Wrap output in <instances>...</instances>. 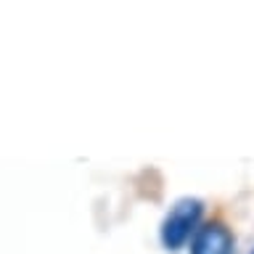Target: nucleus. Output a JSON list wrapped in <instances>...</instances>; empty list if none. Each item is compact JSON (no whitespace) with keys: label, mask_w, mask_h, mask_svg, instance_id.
<instances>
[{"label":"nucleus","mask_w":254,"mask_h":254,"mask_svg":"<svg viewBox=\"0 0 254 254\" xmlns=\"http://www.w3.org/2000/svg\"><path fill=\"white\" fill-rule=\"evenodd\" d=\"M204 217V201L201 198H180L178 204L167 212V217L162 220L159 228V241L167 252H178L186 244H190V238L198 228H201Z\"/></svg>","instance_id":"nucleus-1"},{"label":"nucleus","mask_w":254,"mask_h":254,"mask_svg":"<svg viewBox=\"0 0 254 254\" xmlns=\"http://www.w3.org/2000/svg\"><path fill=\"white\" fill-rule=\"evenodd\" d=\"M236 249V238L222 220L201 222V228L190 238V249L188 254H233Z\"/></svg>","instance_id":"nucleus-2"},{"label":"nucleus","mask_w":254,"mask_h":254,"mask_svg":"<svg viewBox=\"0 0 254 254\" xmlns=\"http://www.w3.org/2000/svg\"><path fill=\"white\" fill-rule=\"evenodd\" d=\"M252 254H254V252H252Z\"/></svg>","instance_id":"nucleus-3"}]
</instances>
